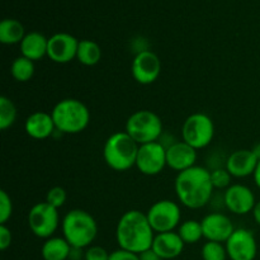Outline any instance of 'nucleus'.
Masks as SVG:
<instances>
[{
    "label": "nucleus",
    "instance_id": "9d476101",
    "mask_svg": "<svg viewBox=\"0 0 260 260\" xmlns=\"http://www.w3.org/2000/svg\"><path fill=\"white\" fill-rule=\"evenodd\" d=\"M167 165V147L160 141L140 145L136 168L141 174L154 177L160 174Z\"/></svg>",
    "mask_w": 260,
    "mask_h": 260
},
{
    "label": "nucleus",
    "instance_id": "bb28decb",
    "mask_svg": "<svg viewBox=\"0 0 260 260\" xmlns=\"http://www.w3.org/2000/svg\"><path fill=\"white\" fill-rule=\"evenodd\" d=\"M203 260H226L229 258L225 244L217 241H206L201 250Z\"/></svg>",
    "mask_w": 260,
    "mask_h": 260
},
{
    "label": "nucleus",
    "instance_id": "393cba45",
    "mask_svg": "<svg viewBox=\"0 0 260 260\" xmlns=\"http://www.w3.org/2000/svg\"><path fill=\"white\" fill-rule=\"evenodd\" d=\"M178 234L184 244H196L203 238V230L201 221L187 220L183 221L178 228Z\"/></svg>",
    "mask_w": 260,
    "mask_h": 260
},
{
    "label": "nucleus",
    "instance_id": "2f4dec72",
    "mask_svg": "<svg viewBox=\"0 0 260 260\" xmlns=\"http://www.w3.org/2000/svg\"><path fill=\"white\" fill-rule=\"evenodd\" d=\"M12 231L7 225H0V249L3 251L7 250L12 245Z\"/></svg>",
    "mask_w": 260,
    "mask_h": 260
},
{
    "label": "nucleus",
    "instance_id": "f704fd0d",
    "mask_svg": "<svg viewBox=\"0 0 260 260\" xmlns=\"http://www.w3.org/2000/svg\"><path fill=\"white\" fill-rule=\"evenodd\" d=\"M253 217L255 220V222L260 226V201H256V205L253 210Z\"/></svg>",
    "mask_w": 260,
    "mask_h": 260
},
{
    "label": "nucleus",
    "instance_id": "aec40b11",
    "mask_svg": "<svg viewBox=\"0 0 260 260\" xmlns=\"http://www.w3.org/2000/svg\"><path fill=\"white\" fill-rule=\"evenodd\" d=\"M20 46V53L33 62L42 60L47 56L48 38L41 32H29L24 36Z\"/></svg>",
    "mask_w": 260,
    "mask_h": 260
},
{
    "label": "nucleus",
    "instance_id": "ddd939ff",
    "mask_svg": "<svg viewBox=\"0 0 260 260\" xmlns=\"http://www.w3.org/2000/svg\"><path fill=\"white\" fill-rule=\"evenodd\" d=\"M223 205L234 215H248L256 205L255 194L248 185L231 184L223 193Z\"/></svg>",
    "mask_w": 260,
    "mask_h": 260
},
{
    "label": "nucleus",
    "instance_id": "1a4fd4ad",
    "mask_svg": "<svg viewBox=\"0 0 260 260\" xmlns=\"http://www.w3.org/2000/svg\"><path fill=\"white\" fill-rule=\"evenodd\" d=\"M146 216L155 234L170 233L179 228L182 211L174 201L160 200L147 210Z\"/></svg>",
    "mask_w": 260,
    "mask_h": 260
},
{
    "label": "nucleus",
    "instance_id": "c9c22d12",
    "mask_svg": "<svg viewBox=\"0 0 260 260\" xmlns=\"http://www.w3.org/2000/svg\"><path fill=\"white\" fill-rule=\"evenodd\" d=\"M254 182H255V185L260 189V160L258 162V167H256L255 172H254Z\"/></svg>",
    "mask_w": 260,
    "mask_h": 260
},
{
    "label": "nucleus",
    "instance_id": "412c9836",
    "mask_svg": "<svg viewBox=\"0 0 260 260\" xmlns=\"http://www.w3.org/2000/svg\"><path fill=\"white\" fill-rule=\"evenodd\" d=\"M73 246L66 241L65 238L47 239L41 248V255L43 260H68L70 259Z\"/></svg>",
    "mask_w": 260,
    "mask_h": 260
},
{
    "label": "nucleus",
    "instance_id": "cd10ccee",
    "mask_svg": "<svg viewBox=\"0 0 260 260\" xmlns=\"http://www.w3.org/2000/svg\"><path fill=\"white\" fill-rule=\"evenodd\" d=\"M211 172V182L215 189H228L231 185L233 175L228 172L226 168H217V169L210 170Z\"/></svg>",
    "mask_w": 260,
    "mask_h": 260
},
{
    "label": "nucleus",
    "instance_id": "39448f33",
    "mask_svg": "<svg viewBox=\"0 0 260 260\" xmlns=\"http://www.w3.org/2000/svg\"><path fill=\"white\" fill-rule=\"evenodd\" d=\"M140 145L126 131L112 134L103 147V159L111 169L126 172L136 167Z\"/></svg>",
    "mask_w": 260,
    "mask_h": 260
},
{
    "label": "nucleus",
    "instance_id": "c756f323",
    "mask_svg": "<svg viewBox=\"0 0 260 260\" xmlns=\"http://www.w3.org/2000/svg\"><path fill=\"white\" fill-rule=\"evenodd\" d=\"M66 200H68V193L62 187H53L46 194V202L50 203L55 208H60L65 205Z\"/></svg>",
    "mask_w": 260,
    "mask_h": 260
},
{
    "label": "nucleus",
    "instance_id": "a211bd4d",
    "mask_svg": "<svg viewBox=\"0 0 260 260\" xmlns=\"http://www.w3.org/2000/svg\"><path fill=\"white\" fill-rule=\"evenodd\" d=\"M184 241L175 231L155 234L151 249L162 260H172L178 258L184 250Z\"/></svg>",
    "mask_w": 260,
    "mask_h": 260
},
{
    "label": "nucleus",
    "instance_id": "423d86ee",
    "mask_svg": "<svg viewBox=\"0 0 260 260\" xmlns=\"http://www.w3.org/2000/svg\"><path fill=\"white\" fill-rule=\"evenodd\" d=\"M162 121L155 112L140 109L127 118L124 131L139 145L156 142L162 136Z\"/></svg>",
    "mask_w": 260,
    "mask_h": 260
},
{
    "label": "nucleus",
    "instance_id": "6e6552de",
    "mask_svg": "<svg viewBox=\"0 0 260 260\" xmlns=\"http://www.w3.org/2000/svg\"><path fill=\"white\" fill-rule=\"evenodd\" d=\"M28 226L35 236L40 239L52 238L60 226L58 210L50 203L38 202L28 212Z\"/></svg>",
    "mask_w": 260,
    "mask_h": 260
},
{
    "label": "nucleus",
    "instance_id": "f257e3e1",
    "mask_svg": "<svg viewBox=\"0 0 260 260\" xmlns=\"http://www.w3.org/2000/svg\"><path fill=\"white\" fill-rule=\"evenodd\" d=\"M174 188L179 202L189 210H200L207 206L215 189L210 170L198 165L178 173Z\"/></svg>",
    "mask_w": 260,
    "mask_h": 260
},
{
    "label": "nucleus",
    "instance_id": "7ed1b4c3",
    "mask_svg": "<svg viewBox=\"0 0 260 260\" xmlns=\"http://www.w3.org/2000/svg\"><path fill=\"white\" fill-rule=\"evenodd\" d=\"M62 238L66 239L73 248L85 249L98 235V223L95 218L81 208L71 210L63 216L61 221Z\"/></svg>",
    "mask_w": 260,
    "mask_h": 260
},
{
    "label": "nucleus",
    "instance_id": "f8f14e48",
    "mask_svg": "<svg viewBox=\"0 0 260 260\" xmlns=\"http://www.w3.org/2000/svg\"><path fill=\"white\" fill-rule=\"evenodd\" d=\"M131 73L137 83L141 85H150L155 83L160 76L161 61L159 56L152 51H139L132 60Z\"/></svg>",
    "mask_w": 260,
    "mask_h": 260
},
{
    "label": "nucleus",
    "instance_id": "9b49d317",
    "mask_svg": "<svg viewBox=\"0 0 260 260\" xmlns=\"http://www.w3.org/2000/svg\"><path fill=\"white\" fill-rule=\"evenodd\" d=\"M230 260H254L258 254V243L251 230L245 228L235 229L225 243Z\"/></svg>",
    "mask_w": 260,
    "mask_h": 260
},
{
    "label": "nucleus",
    "instance_id": "72a5a7b5",
    "mask_svg": "<svg viewBox=\"0 0 260 260\" xmlns=\"http://www.w3.org/2000/svg\"><path fill=\"white\" fill-rule=\"evenodd\" d=\"M139 256H140V260H162L154 250H152V249H149V250L139 254Z\"/></svg>",
    "mask_w": 260,
    "mask_h": 260
},
{
    "label": "nucleus",
    "instance_id": "c85d7f7f",
    "mask_svg": "<svg viewBox=\"0 0 260 260\" xmlns=\"http://www.w3.org/2000/svg\"><path fill=\"white\" fill-rule=\"evenodd\" d=\"M13 215V202L5 190H0V225H7Z\"/></svg>",
    "mask_w": 260,
    "mask_h": 260
},
{
    "label": "nucleus",
    "instance_id": "7c9ffc66",
    "mask_svg": "<svg viewBox=\"0 0 260 260\" xmlns=\"http://www.w3.org/2000/svg\"><path fill=\"white\" fill-rule=\"evenodd\" d=\"M109 254L111 253H108L102 246L91 245L84 251V260H108Z\"/></svg>",
    "mask_w": 260,
    "mask_h": 260
},
{
    "label": "nucleus",
    "instance_id": "dca6fc26",
    "mask_svg": "<svg viewBox=\"0 0 260 260\" xmlns=\"http://www.w3.org/2000/svg\"><path fill=\"white\" fill-rule=\"evenodd\" d=\"M197 161V150L187 142L174 141L167 146V165L180 173L194 167Z\"/></svg>",
    "mask_w": 260,
    "mask_h": 260
},
{
    "label": "nucleus",
    "instance_id": "6ab92c4d",
    "mask_svg": "<svg viewBox=\"0 0 260 260\" xmlns=\"http://www.w3.org/2000/svg\"><path fill=\"white\" fill-rule=\"evenodd\" d=\"M24 131L30 139L46 140L55 134L56 126L51 113L40 111L27 117L24 122Z\"/></svg>",
    "mask_w": 260,
    "mask_h": 260
},
{
    "label": "nucleus",
    "instance_id": "e433bc0d",
    "mask_svg": "<svg viewBox=\"0 0 260 260\" xmlns=\"http://www.w3.org/2000/svg\"><path fill=\"white\" fill-rule=\"evenodd\" d=\"M259 144H260V142H259Z\"/></svg>",
    "mask_w": 260,
    "mask_h": 260
},
{
    "label": "nucleus",
    "instance_id": "0eeeda50",
    "mask_svg": "<svg viewBox=\"0 0 260 260\" xmlns=\"http://www.w3.org/2000/svg\"><path fill=\"white\" fill-rule=\"evenodd\" d=\"M215 137V124L210 116L205 113H193L185 118L182 126V140L201 150L207 147Z\"/></svg>",
    "mask_w": 260,
    "mask_h": 260
},
{
    "label": "nucleus",
    "instance_id": "a878e982",
    "mask_svg": "<svg viewBox=\"0 0 260 260\" xmlns=\"http://www.w3.org/2000/svg\"><path fill=\"white\" fill-rule=\"evenodd\" d=\"M17 119V107L8 96L0 98V129L5 131L14 124Z\"/></svg>",
    "mask_w": 260,
    "mask_h": 260
},
{
    "label": "nucleus",
    "instance_id": "20e7f679",
    "mask_svg": "<svg viewBox=\"0 0 260 260\" xmlns=\"http://www.w3.org/2000/svg\"><path fill=\"white\" fill-rule=\"evenodd\" d=\"M56 131L60 134L76 135L83 132L90 122V112L81 101L65 98L55 104L51 111Z\"/></svg>",
    "mask_w": 260,
    "mask_h": 260
},
{
    "label": "nucleus",
    "instance_id": "f03ea898",
    "mask_svg": "<svg viewBox=\"0 0 260 260\" xmlns=\"http://www.w3.org/2000/svg\"><path fill=\"white\" fill-rule=\"evenodd\" d=\"M155 233L147 220L146 213L129 210L117 222L116 240L119 249L141 254L152 246Z\"/></svg>",
    "mask_w": 260,
    "mask_h": 260
},
{
    "label": "nucleus",
    "instance_id": "5701e85b",
    "mask_svg": "<svg viewBox=\"0 0 260 260\" xmlns=\"http://www.w3.org/2000/svg\"><path fill=\"white\" fill-rule=\"evenodd\" d=\"M76 60L84 66H94L102 60V48L91 40L79 41Z\"/></svg>",
    "mask_w": 260,
    "mask_h": 260
},
{
    "label": "nucleus",
    "instance_id": "f3484780",
    "mask_svg": "<svg viewBox=\"0 0 260 260\" xmlns=\"http://www.w3.org/2000/svg\"><path fill=\"white\" fill-rule=\"evenodd\" d=\"M259 160L253 149H240L229 155L225 168L233 178H246L254 175Z\"/></svg>",
    "mask_w": 260,
    "mask_h": 260
},
{
    "label": "nucleus",
    "instance_id": "b1692460",
    "mask_svg": "<svg viewBox=\"0 0 260 260\" xmlns=\"http://www.w3.org/2000/svg\"><path fill=\"white\" fill-rule=\"evenodd\" d=\"M35 62L29 58L20 55L19 57L14 58L10 66V74L14 78V80L19 83H25L29 81L35 75Z\"/></svg>",
    "mask_w": 260,
    "mask_h": 260
},
{
    "label": "nucleus",
    "instance_id": "4468645a",
    "mask_svg": "<svg viewBox=\"0 0 260 260\" xmlns=\"http://www.w3.org/2000/svg\"><path fill=\"white\" fill-rule=\"evenodd\" d=\"M79 41L70 33H55L48 38L47 57L56 63H68L76 58Z\"/></svg>",
    "mask_w": 260,
    "mask_h": 260
},
{
    "label": "nucleus",
    "instance_id": "4be33fe9",
    "mask_svg": "<svg viewBox=\"0 0 260 260\" xmlns=\"http://www.w3.org/2000/svg\"><path fill=\"white\" fill-rule=\"evenodd\" d=\"M27 35L22 23L13 18H7L0 22V42L3 45H17Z\"/></svg>",
    "mask_w": 260,
    "mask_h": 260
},
{
    "label": "nucleus",
    "instance_id": "2eb2a0df",
    "mask_svg": "<svg viewBox=\"0 0 260 260\" xmlns=\"http://www.w3.org/2000/svg\"><path fill=\"white\" fill-rule=\"evenodd\" d=\"M203 238L207 241H217L225 244L235 231L234 223L229 216L221 212H212L201 220Z\"/></svg>",
    "mask_w": 260,
    "mask_h": 260
},
{
    "label": "nucleus",
    "instance_id": "473e14b6",
    "mask_svg": "<svg viewBox=\"0 0 260 260\" xmlns=\"http://www.w3.org/2000/svg\"><path fill=\"white\" fill-rule=\"evenodd\" d=\"M108 260H140L139 254H135L132 251L123 250V249H117L109 254Z\"/></svg>",
    "mask_w": 260,
    "mask_h": 260
}]
</instances>
